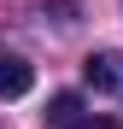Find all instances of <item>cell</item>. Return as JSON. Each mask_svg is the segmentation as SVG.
<instances>
[{
    "label": "cell",
    "instance_id": "cell-1",
    "mask_svg": "<svg viewBox=\"0 0 123 129\" xmlns=\"http://www.w3.org/2000/svg\"><path fill=\"white\" fill-rule=\"evenodd\" d=\"M82 76H88L100 94H123V53H94L82 64Z\"/></svg>",
    "mask_w": 123,
    "mask_h": 129
},
{
    "label": "cell",
    "instance_id": "cell-2",
    "mask_svg": "<svg viewBox=\"0 0 123 129\" xmlns=\"http://www.w3.org/2000/svg\"><path fill=\"white\" fill-rule=\"evenodd\" d=\"M29 88H35V71L18 53H0V100H24Z\"/></svg>",
    "mask_w": 123,
    "mask_h": 129
},
{
    "label": "cell",
    "instance_id": "cell-3",
    "mask_svg": "<svg viewBox=\"0 0 123 129\" xmlns=\"http://www.w3.org/2000/svg\"><path fill=\"white\" fill-rule=\"evenodd\" d=\"M82 117V94H53L47 100V129H70Z\"/></svg>",
    "mask_w": 123,
    "mask_h": 129
},
{
    "label": "cell",
    "instance_id": "cell-4",
    "mask_svg": "<svg viewBox=\"0 0 123 129\" xmlns=\"http://www.w3.org/2000/svg\"><path fill=\"white\" fill-rule=\"evenodd\" d=\"M70 129H117V117H106V112H100V117H94V112H82Z\"/></svg>",
    "mask_w": 123,
    "mask_h": 129
}]
</instances>
